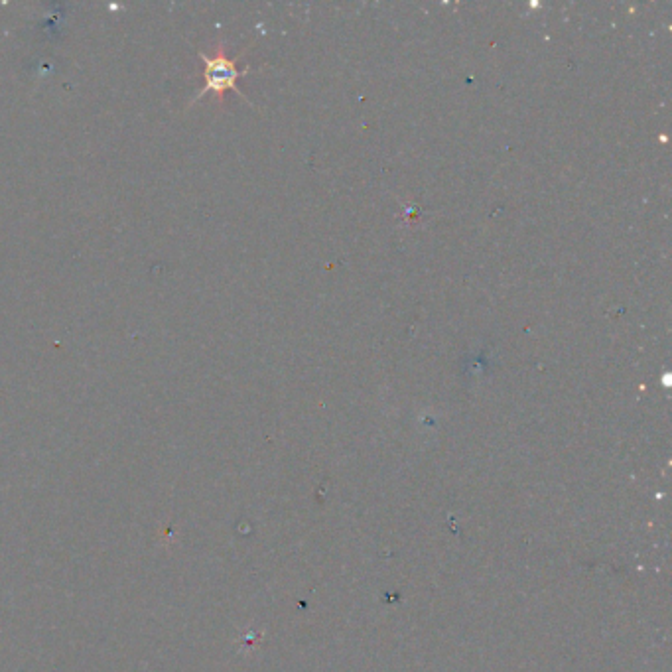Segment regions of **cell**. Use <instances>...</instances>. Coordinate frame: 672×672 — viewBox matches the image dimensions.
Returning <instances> with one entry per match:
<instances>
[{"label": "cell", "instance_id": "1", "mask_svg": "<svg viewBox=\"0 0 672 672\" xmlns=\"http://www.w3.org/2000/svg\"><path fill=\"white\" fill-rule=\"evenodd\" d=\"M245 52H241L237 58H229L223 46H217V52L213 56H207L205 52H200V58L203 62V87L198 91V95L192 99V105L203 99L207 93L215 95L219 101H223L227 91L237 93L243 101H247L251 107H255L249 97L241 91L239 81L251 73V68H239V60Z\"/></svg>", "mask_w": 672, "mask_h": 672}]
</instances>
